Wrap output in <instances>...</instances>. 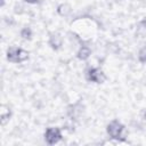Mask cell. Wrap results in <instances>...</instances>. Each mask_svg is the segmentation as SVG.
<instances>
[{"mask_svg": "<svg viewBox=\"0 0 146 146\" xmlns=\"http://www.w3.org/2000/svg\"><path fill=\"white\" fill-rule=\"evenodd\" d=\"M106 131H107V135L110 136L111 139H115L117 141H124L125 140V137H123L124 125L119 120H112L107 124Z\"/></svg>", "mask_w": 146, "mask_h": 146, "instance_id": "6da1fadb", "label": "cell"}, {"mask_svg": "<svg viewBox=\"0 0 146 146\" xmlns=\"http://www.w3.org/2000/svg\"><path fill=\"white\" fill-rule=\"evenodd\" d=\"M86 80L89 82H95V83H104L106 81V74L103 72V70L98 67H88L86 70Z\"/></svg>", "mask_w": 146, "mask_h": 146, "instance_id": "7a4b0ae2", "label": "cell"}, {"mask_svg": "<svg viewBox=\"0 0 146 146\" xmlns=\"http://www.w3.org/2000/svg\"><path fill=\"white\" fill-rule=\"evenodd\" d=\"M62 139V131L57 127H49L44 132V140L48 145H55Z\"/></svg>", "mask_w": 146, "mask_h": 146, "instance_id": "3957f363", "label": "cell"}, {"mask_svg": "<svg viewBox=\"0 0 146 146\" xmlns=\"http://www.w3.org/2000/svg\"><path fill=\"white\" fill-rule=\"evenodd\" d=\"M48 44L52 50H59L63 46V36L57 32L50 33L48 39Z\"/></svg>", "mask_w": 146, "mask_h": 146, "instance_id": "277c9868", "label": "cell"}, {"mask_svg": "<svg viewBox=\"0 0 146 146\" xmlns=\"http://www.w3.org/2000/svg\"><path fill=\"white\" fill-rule=\"evenodd\" d=\"M11 114H13L11 108L9 106L2 104L1 107H0V121H1V125H6L9 122V120L11 117Z\"/></svg>", "mask_w": 146, "mask_h": 146, "instance_id": "5b68a950", "label": "cell"}, {"mask_svg": "<svg viewBox=\"0 0 146 146\" xmlns=\"http://www.w3.org/2000/svg\"><path fill=\"white\" fill-rule=\"evenodd\" d=\"M7 60L10 63H19V48L18 47H9L7 49Z\"/></svg>", "mask_w": 146, "mask_h": 146, "instance_id": "8992f818", "label": "cell"}, {"mask_svg": "<svg viewBox=\"0 0 146 146\" xmlns=\"http://www.w3.org/2000/svg\"><path fill=\"white\" fill-rule=\"evenodd\" d=\"M90 55H91V49L86 44H82L76 52V57L80 60H87L90 57Z\"/></svg>", "mask_w": 146, "mask_h": 146, "instance_id": "52a82bcc", "label": "cell"}, {"mask_svg": "<svg viewBox=\"0 0 146 146\" xmlns=\"http://www.w3.org/2000/svg\"><path fill=\"white\" fill-rule=\"evenodd\" d=\"M72 13V6L70 3H60L57 7V14L62 17H67Z\"/></svg>", "mask_w": 146, "mask_h": 146, "instance_id": "ba28073f", "label": "cell"}, {"mask_svg": "<svg viewBox=\"0 0 146 146\" xmlns=\"http://www.w3.org/2000/svg\"><path fill=\"white\" fill-rule=\"evenodd\" d=\"M21 36H22V39H24V40H31L32 39V35H33V33H32V30H31V27H29V26H25V27H23L22 30H21Z\"/></svg>", "mask_w": 146, "mask_h": 146, "instance_id": "9c48e42d", "label": "cell"}, {"mask_svg": "<svg viewBox=\"0 0 146 146\" xmlns=\"http://www.w3.org/2000/svg\"><path fill=\"white\" fill-rule=\"evenodd\" d=\"M138 60L143 64H146V46L140 48V50L138 51Z\"/></svg>", "mask_w": 146, "mask_h": 146, "instance_id": "30bf717a", "label": "cell"}, {"mask_svg": "<svg viewBox=\"0 0 146 146\" xmlns=\"http://www.w3.org/2000/svg\"><path fill=\"white\" fill-rule=\"evenodd\" d=\"M139 25L141 26V27H144V29H146V17H144L140 22H139Z\"/></svg>", "mask_w": 146, "mask_h": 146, "instance_id": "8fae6325", "label": "cell"}, {"mask_svg": "<svg viewBox=\"0 0 146 146\" xmlns=\"http://www.w3.org/2000/svg\"><path fill=\"white\" fill-rule=\"evenodd\" d=\"M24 2L26 3H30V5H35L39 2V0H24Z\"/></svg>", "mask_w": 146, "mask_h": 146, "instance_id": "7c38bea8", "label": "cell"}]
</instances>
